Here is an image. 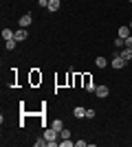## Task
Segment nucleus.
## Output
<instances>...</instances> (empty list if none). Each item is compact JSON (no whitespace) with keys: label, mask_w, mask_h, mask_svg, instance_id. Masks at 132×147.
Wrapping results in <instances>:
<instances>
[{"label":"nucleus","mask_w":132,"mask_h":147,"mask_svg":"<svg viewBox=\"0 0 132 147\" xmlns=\"http://www.w3.org/2000/svg\"><path fill=\"white\" fill-rule=\"evenodd\" d=\"M95 64H97V68H106L108 66V59H106V57H97Z\"/></svg>","instance_id":"obj_10"},{"label":"nucleus","mask_w":132,"mask_h":147,"mask_svg":"<svg viewBox=\"0 0 132 147\" xmlns=\"http://www.w3.org/2000/svg\"><path fill=\"white\" fill-rule=\"evenodd\" d=\"M73 114H75L77 119H84V117H86V110H84L82 105H75V110H73Z\"/></svg>","instance_id":"obj_9"},{"label":"nucleus","mask_w":132,"mask_h":147,"mask_svg":"<svg viewBox=\"0 0 132 147\" xmlns=\"http://www.w3.org/2000/svg\"><path fill=\"white\" fill-rule=\"evenodd\" d=\"M60 7H62V0H49V7H46V9L55 13L57 9H60Z\"/></svg>","instance_id":"obj_5"},{"label":"nucleus","mask_w":132,"mask_h":147,"mask_svg":"<svg viewBox=\"0 0 132 147\" xmlns=\"http://www.w3.org/2000/svg\"><path fill=\"white\" fill-rule=\"evenodd\" d=\"M119 55L123 57L126 61H130V59H132V49H128V46H126V49H121V51H119Z\"/></svg>","instance_id":"obj_7"},{"label":"nucleus","mask_w":132,"mask_h":147,"mask_svg":"<svg viewBox=\"0 0 132 147\" xmlns=\"http://www.w3.org/2000/svg\"><path fill=\"white\" fill-rule=\"evenodd\" d=\"M128 35H132L130 26H119V33H117V37H123V40H128Z\"/></svg>","instance_id":"obj_4"},{"label":"nucleus","mask_w":132,"mask_h":147,"mask_svg":"<svg viewBox=\"0 0 132 147\" xmlns=\"http://www.w3.org/2000/svg\"><path fill=\"white\" fill-rule=\"evenodd\" d=\"M108 92H110V90H108V86H97V88H95V94H97L99 99H106Z\"/></svg>","instance_id":"obj_3"},{"label":"nucleus","mask_w":132,"mask_h":147,"mask_svg":"<svg viewBox=\"0 0 132 147\" xmlns=\"http://www.w3.org/2000/svg\"><path fill=\"white\" fill-rule=\"evenodd\" d=\"M2 40H5V42L7 40H13V31L11 29H2Z\"/></svg>","instance_id":"obj_11"},{"label":"nucleus","mask_w":132,"mask_h":147,"mask_svg":"<svg viewBox=\"0 0 132 147\" xmlns=\"http://www.w3.org/2000/svg\"><path fill=\"white\" fill-rule=\"evenodd\" d=\"M75 145H77V147H86L88 143H86V141H75Z\"/></svg>","instance_id":"obj_19"},{"label":"nucleus","mask_w":132,"mask_h":147,"mask_svg":"<svg viewBox=\"0 0 132 147\" xmlns=\"http://www.w3.org/2000/svg\"><path fill=\"white\" fill-rule=\"evenodd\" d=\"M38 5L40 7H49V0H38Z\"/></svg>","instance_id":"obj_20"},{"label":"nucleus","mask_w":132,"mask_h":147,"mask_svg":"<svg viewBox=\"0 0 132 147\" xmlns=\"http://www.w3.org/2000/svg\"><path fill=\"white\" fill-rule=\"evenodd\" d=\"M60 145H62V147H73L75 143L70 141V138H64V141H60Z\"/></svg>","instance_id":"obj_14"},{"label":"nucleus","mask_w":132,"mask_h":147,"mask_svg":"<svg viewBox=\"0 0 132 147\" xmlns=\"http://www.w3.org/2000/svg\"><path fill=\"white\" fill-rule=\"evenodd\" d=\"M86 119H95V110L90 108V110H86Z\"/></svg>","instance_id":"obj_17"},{"label":"nucleus","mask_w":132,"mask_h":147,"mask_svg":"<svg viewBox=\"0 0 132 147\" xmlns=\"http://www.w3.org/2000/svg\"><path fill=\"white\" fill-rule=\"evenodd\" d=\"M126 64H128V61L123 59L119 53H114V55H112V61H110V66H112L114 70H121V68H126Z\"/></svg>","instance_id":"obj_1"},{"label":"nucleus","mask_w":132,"mask_h":147,"mask_svg":"<svg viewBox=\"0 0 132 147\" xmlns=\"http://www.w3.org/2000/svg\"><path fill=\"white\" fill-rule=\"evenodd\" d=\"M51 127L55 129V132H62V129H64V121H60V119H55V121H51Z\"/></svg>","instance_id":"obj_8"},{"label":"nucleus","mask_w":132,"mask_h":147,"mask_svg":"<svg viewBox=\"0 0 132 147\" xmlns=\"http://www.w3.org/2000/svg\"><path fill=\"white\" fill-rule=\"evenodd\" d=\"M31 13H26V16H22V18H20V26H22V29H26V26L31 24Z\"/></svg>","instance_id":"obj_6"},{"label":"nucleus","mask_w":132,"mask_h":147,"mask_svg":"<svg viewBox=\"0 0 132 147\" xmlns=\"http://www.w3.org/2000/svg\"><path fill=\"white\" fill-rule=\"evenodd\" d=\"M26 37H29V33H26V29H22V26L13 33V40H16V42H24Z\"/></svg>","instance_id":"obj_2"},{"label":"nucleus","mask_w":132,"mask_h":147,"mask_svg":"<svg viewBox=\"0 0 132 147\" xmlns=\"http://www.w3.org/2000/svg\"><path fill=\"white\" fill-rule=\"evenodd\" d=\"M114 46H117V49H126V40H123V37H117V40H114Z\"/></svg>","instance_id":"obj_12"},{"label":"nucleus","mask_w":132,"mask_h":147,"mask_svg":"<svg viewBox=\"0 0 132 147\" xmlns=\"http://www.w3.org/2000/svg\"><path fill=\"white\" fill-rule=\"evenodd\" d=\"M126 46H128V49H132V35H128V40H126Z\"/></svg>","instance_id":"obj_18"},{"label":"nucleus","mask_w":132,"mask_h":147,"mask_svg":"<svg viewBox=\"0 0 132 147\" xmlns=\"http://www.w3.org/2000/svg\"><path fill=\"white\" fill-rule=\"evenodd\" d=\"M130 2H132V0H130Z\"/></svg>","instance_id":"obj_22"},{"label":"nucleus","mask_w":132,"mask_h":147,"mask_svg":"<svg viewBox=\"0 0 132 147\" xmlns=\"http://www.w3.org/2000/svg\"><path fill=\"white\" fill-rule=\"evenodd\" d=\"M33 145H35V147H44V145H46V138L42 136V138H38V141L33 143Z\"/></svg>","instance_id":"obj_16"},{"label":"nucleus","mask_w":132,"mask_h":147,"mask_svg":"<svg viewBox=\"0 0 132 147\" xmlns=\"http://www.w3.org/2000/svg\"><path fill=\"white\" fill-rule=\"evenodd\" d=\"M60 138H62V141H64V138H70V132H68L66 127H64L62 132H60Z\"/></svg>","instance_id":"obj_15"},{"label":"nucleus","mask_w":132,"mask_h":147,"mask_svg":"<svg viewBox=\"0 0 132 147\" xmlns=\"http://www.w3.org/2000/svg\"><path fill=\"white\" fill-rule=\"evenodd\" d=\"M16 44H18L16 40H7V42H5V49L7 51H13V49H16Z\"/></svg>","instance_id":"obj_13"},{"label":"nucleus","mask_w":132,"mask_h":147,"mask_svg":"<svg viewBox=\"0 0 132 147\" xmlns=\"http://www.w3.org/2000/svg\"><path fill=\"white\" fill-rule=\"evenodd\" d=\"M130 31H132V22H130Z\"/></svg>","instance_id":"obj_21"}]
</instances>
